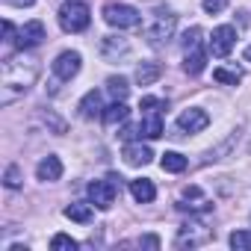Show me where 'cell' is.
<instances>
[{
  "label": "cell",
  "mask_w": 251,
  "mask_h": 251,
  "mask_svg": "<svg viewBox=\"0 0 251 251\" xmlns=\"http://www.w3.org/2000/svg\"><path fill=\"white\" fill-rule=\"evenodd\" d=\"M233 45H236V30L230 27V24H222V27H216L213 30V36H210V42H207V48H210V53L213 56H227L230 50H233Z\"/></svg>",
  "instance_id": "obj_6"
},
{
  "label": "cell",
  "mask_w": 251,
  "mask_h": 251,
  "mask_svg": "<svg viewBox=\"0 0 251 251\" xmlns=\"http://www.w3.org/2000/svg\"><path fill=\"white\" fill-rule=\"evenodd\" d=\"M201 6H204L207 15H219V12L227 6V0H201Z\"/></svg>",
  "instance_id": "obj_28"
},
{
  "label": "cell",
  "mask_w": 251,
  "mask_h": 251,
  "mask_svg": "<svg viewBox=\"0 0 251 251\" xmlns=\"http://www.w3.org/2000/svg\"><path fill=\"white\" fill-rule=\"evenodd\" d=\"M207 68V53H204V48H198V50H186L183 53V71L186 74H201Z\"/></svg>",
  "instance_id": "obj_17"
},
{
  "label": "cell",
  "mask_w": 251,
  "mask_h": 251,
  "mask_svg": "<svg viewBox=\"0 0 251 251\" xmlns=\"http://www.w3.org/2000/svg\"><path fill=\"white\" fill-rule=\"evenodd\" d=\"M207 124H210V115L198 106H189L177 115V130H183V133H201V130H207Z\"/></svg>",
  "instance_id": "obj_7"
},
{
  "label": "cell",
  "mask_w": 251,
  "mask_h": 251,
  "mask_svg": "<svg viewBox=\"0 0 251 251\" xmlns=\"http://www.w3.org/2000/svg\"><path fill=\"white\" fill-rule=\"evenodd\" d=\"M50 248H53V251H74L77 242H74L71 236H65V233H56V236L50 239Z\"/></svg>",
  "instance_id": "obj_27"
},
{
  "label": "cell",
  "mask_w": 251,
  "mask_h": 251,
  "mask_svg": "<svg viewBox=\"0 0 251 251\" xmlns=\"http://www.w3.org/2000/svg\"><path fill=\"white\" fill-rule=\"evenodd\" d=\"M160 74H163V68H160L157 62H142V65L136 68V83H139V86H154V83L160 80Z\"/></svg>",
  "instance_id": "obj_20"
},
{
  "label": "cell",
  "mask_w": 251,
  "mask_h": 251,
  "mask_svg": "<svg viewBox=\"0 0 251 251\" xmlns=\"http://www.w3.org/2000/svg\"><path fill=\"white\" fill-rule=\"evenodd\" d=\"M118 189H121V177L118 175H106V180H92L89 183V201L98 210H109L115 204Z\"/></svg>",
  "instance_id": "obj_3"
},
{
  "label": "cell",
  "mask_w": 251,
  "mask_h": 251,
  "mask_svg": "<svg viewBox=\"0 0 251 251\" xmlns=\"http://www.w3.org/2000/svg\"><path fill=\"white\" fill-rule=\"evenodd\" d=\"M130 195L139 201V204H151L157 198V186L148 180V177H139V180H130Z\"/></svg>",
  "instance_id": "obj_15"
},
{
  "label": "cell",
  "mask_w": 251,
  "mask_h": 251,
  "mask_svg": "<svg viewBox=\"0 0 251 251\" xmlns=\"http://www.w3.org/2000/svg\"><path fill=\"white\" fill-rule=\"evenodd\" d=\"M207 239H210V227H207L204 222H195V219H192V222H186V225L177 230L175 245H177V248H186V245L195 248V245H204Z\"/></svg>",
  "instance_id": "obj_5"
},
{
  "label": "cell",
  "mask_w": 251,
  "mask_h": 251,
  "mask_svg": "<svg viewBox=\"0 0 251 251\" xmlns=\"http://www.w3.org/2000/svg\"><path fill=\"white\" fill-rule=\"evenodd\" d=\"M227 242H230V248H236V251H251V230H233Z\"/></svg>",
  "instance_id": "obj_24"
},
{
  "label": "cell",
  "mask_w": 251,
  "mask_h": 251,
  "mask_svg": "<svg viewBox=\"0 0 251 251\" xmlns=\"http://www.w3.org/2000/svg\"><path fill=\"white\" fill-rule=\"evenodd\" d=\"M201 36H204L201 27L186 30V33H183V53H186V50H198V48H201Z\"/></svg>",
  "instance_id": "obj_25"
},
{
  "label": "cell",
  "mask_w": 251,
  "mask_h": 251,
  "mask_svg": "<svg viewBox=\"0 0 251 251\" xmlns=\"http://www.w3.org/2000/svg\"><path fill=\"white\" fill-rule=\"evenodd\" d=\"M9 3H12V6H33L36 0H9Z\"/></svg>",
  "instance_id": "obj_31"
},
{
  "label": "cell",
  "mask_w": 251,
  "mask_h": 251,
  "mask_svg": "<svg viewBox=\"0 0 251 251\" xmlns=\"http://www.w3.org/2000/svg\"><path fill=\"white\" fill-rule=\"evenodd\" d=\"M154 160L151 148L142 145V142H130V145H124V163L127 166H148Z\"/></svg>",
  "instance_id": "obj_11"
},
{
  "label": "cell",
  "mask_w": 251,
  "mask_h": 251,
  "mask_svg": "<svg viewBox=\"0 0 251 251\" xmlns=\"http://www.w3.org/2000/svg\"><path fill=\"white\" fill-rule=\"evenodd\" d=\"M65 216L71 219V222H80V225H89L92 219H95V204L89 201H74V204H68L65 207Z\"/></svg>",
  "instance_id": "obj_16"
},
{
  "label": "cell",
  "mask_w": 251,
  "mask_h": 251,
  "mask_svg": "<svg viewBox=\"0 0 251 251\" xmlns=\"http://www.w3.org/2000/svg\"><path fill=\"white\" fill-rule=\"evenodd\" d=\"M242 56H245V62H251V45L245 48V53H242Z\"/></svg>",
  "instance_id": "obj_32"
},
{
  "label": "cell",
  "mask_w": 251,
  "mask_h": 251,
  "mask_svg": "<svg viewBox=\"0 0 251 251\" xmlns=\"http://www.w3.org/2000/svg\"><path fill=\"white\" fill-rule=\"evenodd\" d=\"M177 210L207 213V210H213V204H210V198H204V192H201L198 186H186V189H183V198L177 201Z\"/></svg>",
  "instance_id": "obj_10"
},
{
  "label": "cell",
  "mask_w": 251,
  "mask_h": 251,
  "mask_svg": "<svg viewBox=\"0 0 251 251\" xmlns=\"http://www.w3.org/2000/svg\"><path fill=\"white\" fill-rule=\"evenodd\" d=\"M160 166H163V172L177 175V172H183V169H186V157H183V154H177V151H166V154L160 157Z\"/></svg>",
  "instance_id": "obj_21"
},
{
  "label": "cell",
  "mask_w": 251,
  "mask_h": 251,
  "mask_svg": "<svg viewBox=\"0 0 251 251\" xmlns=\"http://www.w3.org/2000/svg\"><path fill=\"white\" fill-rule=\"evenodd\" d=\"M175 27H177V15L169 12V9H154L151 12V21L145 24V39L151 48H163L172 42L175 36Z\"/></svg>",
  "instance_id": "obj_1"
},
{
  "label": "cell",
  "mask_w": 251,
  "mask_h": 251,
  "mask_svg": "<svg viewBox=\"0 0 251 251\" xmlns=\"http://www.w3.org/2000/svg\"><path fill=\"white\" fill-rule=\"evenodd\" d=\"M100 53H103L106 59L127 56V53H130V45H127V39H121V36H103V42H100Z\"/></svg>",
  "instance_id": "obj_14"
},
{
  "label": "cell",
  "mask_w": 251,
  "mask_h": 251,
  "mask_svg": "<svg viewBox=\"0 0 251 251\" xmlns=\"http://www.w3.org/2000/svg\"><path fill=\"white\" fill-rule=\"evenodd\" d=\"M139 106L148 109V112H160V109H166V100H163V98H142Z\"/></svg>",
  "instance_id": "obj_29"
},
{
  "label": "cell",
  "mask_w": 251,
  "mask_h": 251,
  "mask_svg": "<svg viewBox=\"0 0 251 251\" xmlns=\"http://www.w3.org/2000/svg\"><path fill=\"white\" fill-rule=\"evenodd\" d=\"M103 21L109 27H118V30H130V27L142 24V12L136 6H127V3H106L103 6Z\"/></svg>",
  "instance_id": "obj_4"
},
{
  "label": "cell",
  "mask_w": 251,
  "mask_h": 251,
  "mask_svg": "<svg viewBox=\"0 0 251 251\" xmlns=\"http://www.w3.org/2000/svg\"><path fill=\"white\" fill-rule=\"evenodd\" d=\"M80 62H83V56H80L77 50H62V53L53 59V74H56L59 80H71V77L80 74Z\"/></svg>",
  "instance_id": "obj_9"
},
{
  "label": "cell",
  "mask_w": 251,
  "mask_h": 251,
  "mask_svg": "<svg viewBox=\"0 0 251 251\" xmlns=\"http://www.w3.org/2000/svg\"><path fill=\"white\" fill-rule=\"evenodd\" d=\"M42 42H45V24H42V21H27V24L18 30L15 48H18V50H30V48H39Z\"/></svg>",
  "instance_id": "obj_8"
},
{
  "label": "cell",
  "mask_w": 251,
  "mask_h": 251,
  "mask_svg": "<svg viewBox=\"0 0 251 251\" xmlns=\"http://www.w3.org/2000/svg\"><path fill=\"white\" fill-rule=\"evenodd\" d=\"M106 89H109V95L115 100H124V98H127V92H130V86H127V80H124V77H109L106 80Z\"/></svg>",
  "instance_id": "obj_22"
},
{
  "label": "cell",
  "mask_w": 251,
  "mask_h": 251,
  "mask_svg": "<svg viewBox=\"0 0 251 251\" xmlns=\"http://www.w3.org/2000/svg\"><path fill=\"white\" fill-rule=\"evenodd\" d=\"M3 186L6 189H21V169L12 163V166H6V175H3Z\"/></svg>",
  "instance_id": "obj_26"
},
{
  "label": "cell",
  "mask_w": 251,
  "mask_h": 251,
  "mask_svg": "<svg viewBox=\"0 0 251 251\" xmlns=\"http://www.w3.org/2000/svg\"><path fill=\"white\" fill-rule=\"evenodd\" d=\"M92 24V12L83 0H65L59 6V27L65 33H83Z\"/></svg>",
  "instance_id": "obj_2"
},
{
  "label": "cell",
  "mask_w": 251,
  "mask_h": 251,
  "mask_svg": "<svg viewBox=\"0 0 251 251\" xmlns=\"http://www.w3.org/2000/svg\"><path fill=\"white\" fill-rule=\"evenodd\" d=\"M103 98H100V92L98 89H92V92H86L83 95V100H80V115L83 118H98V115H103Z\"/></svg>",
  "instance_id": "obj_13"
},
{
  "label": "cell",
  "mask_w": 251,
  "mask_h": 251,
  "mask_svg": "<svg viewBox=\"0 0 251 251\" xmlns=\"http://www.w3.org/2000/svg\"><path fill=\"white\" fill-rule=\"evenodd\" d=\"M36 177L42 180V183H53V180H59L62 177V163H59V157H45L39 166H36Z\"/></svg>",
  "instance_id": "obj_12"
},
{
  "label": "cell",
  "mask_w": 251,
  "mask_h": 251,
  "mask_svg": "<svg viewBox=\"0 0 251 251\" xmlns=\"http://www.w3.org/2000/svg\"><path fill=\"white\" fill-rule=\"evenodd\" d=\"M213 80H216V83L236 86V83L242 80V71H239V68H216V71H213Z\"/></svg>",
  "instance_id": "obj_23"
},
{
  "label": "cell",
  "mask_w": 251,
  "mask_h": 251,
  "mask_svg": "<svg viewBox=\"0 0 251 251\" xmlns=\"http://www.w3.org/2000/svg\"><path fill=\"white\" fill-rule=\"evenodd\" d=\"M127 115H130V109H127V103L124 100H115V103H109L106 109H103V124H121V121H127Z\"/></svg>",
  "instance_id": "obj_19"
},
{
  "label": "cell",
  "mask_w": 251,
  "mask_h": 251,
  "mask_svg": "<svg viewBox=\"0 0 251 251\" xmlns=\"http://www.w3.org/2000/svg\"><path fill=\"white\" fill-rule=\"evenodd\" d=\"M139 130H142V136H148V139L163 136V118H160V112H148V115L139 121Z\"/></svg>",
  "instance_id": "obj_18"
},
{
  "label": "cell",
  "mask_w": 251,
  "mask_h": 251,
  "mask_svg": "<svg viewBox=\"0 0 251 251\" xmlns=\"http://www.w3.org/2000/svg\"><path fill=\"white\" fill-rule=\"evenodd\" d=\"M3 36H6V42H15L12 36H15V27H12V21H3Z\"/></svg>",
  "instance_id": "obj_30"
}]
</instances>
